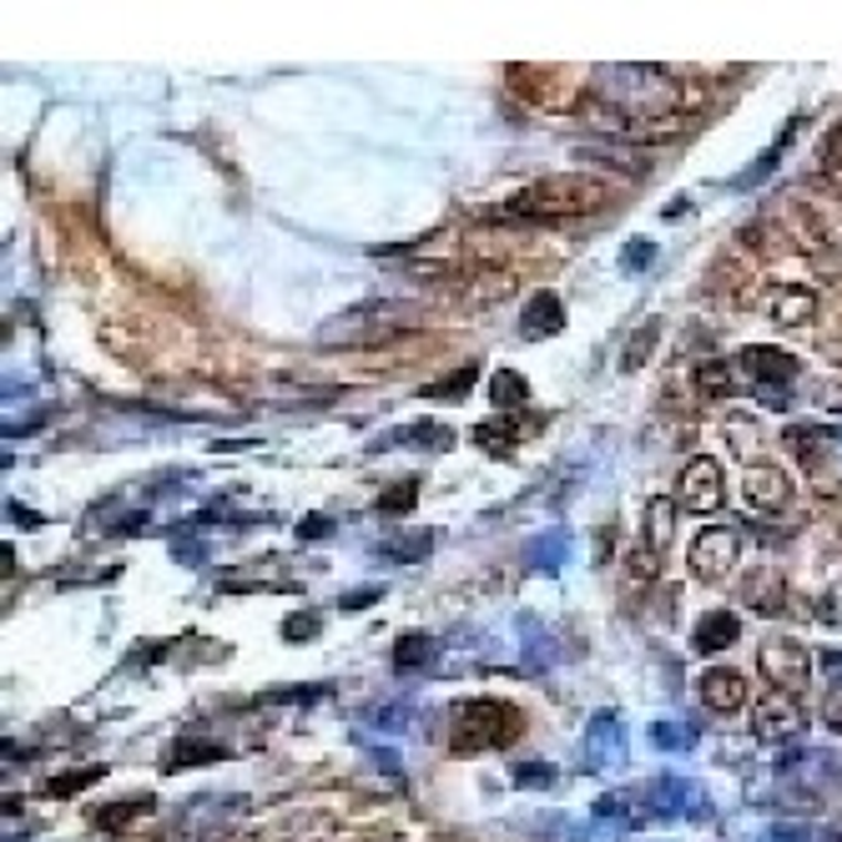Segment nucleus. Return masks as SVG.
Masks as SVG:
<instances>
[{"label":"nucleus","mask_w":842,"mask_h":842,"mask_svg":"<svg viewBox=\"0 0 842 842\" xmlns=\"http://www.w3.org/2000/svg\"><path fill=\"white\" fill-rule=\"evenodd\" d=\"M595 86H601V102L615 106V116H626L631 132L636 126H661L686 116L692 92L682 86V76L666 66H601L595 71Z\"/></svg>","instance_id":"obj_1"},{"label":"nucleus","mask_w":842,"mask_h":842,"mask_svg":"<svg viewBox=\"0 0 842 842\" xmlns=\"http://www.w3.org/2000/svg\"><path fill=\"white\" fill-rule=\"evenodd\" d=\"M605 202H615V187L595 183L585 171H565V177H540V183L520 187L505 202V217H520V222H536V217H585V212H601Z\"/></svg>","instance_id":"obj_2"},{"label":"nucleus","mask_w":842,"mask_h":842,"mask_svg":"<svg viewBox=\"0 0 842 842\" xmlns=\"http://www.w3.org/2000/svg\"><path fill=\"white\" fill-rule=\"evenodd\" d=\"M520 711L510 701H495V696H469V701L455 706V737H449V751L455 757H475V751L490 747H510L520 737Z\"/></svg>","instance_id":"obj_3"},{"label":"nucleus","mask_w":842,"mask_h":842,"mask_svg":"<svg viewBox=\"0 0 842 842\" xmlns=\"http://www.w3.org/2000/svg\"><path fill=\"white\" fill-rule=\"evenodd\" d=\"M414 319V308L394 303V298H364V303L343 308L323 323L319 343L323 349H353V343H378V339H394L404 333V323Z\"/></svg>","instance_id":"obj_4"},{"label":"nucleus","mask_w":842,"mask_h":842,"mask_svg":"<svg viewBox=\"0 0 842 842\" xmlns=\"http://www.w3.org/2000/svg\"><path fill=\"white\" fill-rule=\"evenodd\" d=\"M737 555H741V536L731 530V524H706L701 536H696L692 555H686V565H692V575L701 585H721L737 570Z\"/></svg>","instance_id":"obj_5"},{"label":"nucleus","mask_w":842,"mask_h":842,"mask_svg":"<svg viewBox=\"0 0 842 842\" xmlns=\"http://www.w3.org/2000/svg\"><path fill=\"white\" fill-rule=\"evenodd\" d=\"M802 727H808V711H802V701L787 696V692H767L762 701L751 706V737L767 741V747L797 741L802 737Z\"/></svg>","instance_id":"obj_6"},{"label":"nucleus","mask_w":842,"mask_h":842,"mask_svg":"<svg viewBox=\"0 0 842 842\" xmlns=\"http://www.w3.org/2000/svg\"><path fill=\"white\" fill-rule=\"evenodd\" d=\"M757 666H762V676L772 682V692H787V696H802L812 682V656L808 646H797V641L777 636L762 646V656H757Z\"/></svg>","instance_id":"obj_7"},{"label":"nucleus","mask_w":842,"mask_h":842,"mask_svg":"<svg viewBox=\"0 0 842 842\" xmlns=\"http://www.w3.org/2000/svg\"><path fill=\"white\" fill-rule=\"evenodd\" d=\"M676 495H682V505L692 514H717L721 510V465L717 459H692V465L682 469V479H676Z\"/></svg>","instance_id":"obj_8"},{"label":"nucleus","mask_w":842,"mask_h":842,"mask_svg":"<svg viewBox=\"0 0 842 842\" xmlns=\"http://www.w3.org/2000/svg\"><path fill=\"white\" fill-rule=\"evenodd\" d=\"M626 762V737H621V717L615 711H595L585 727V767L591 772H615Z\"/></svg>","instance_id":"obj_9"},{"label":"nucleus","mask_w":842,"mask_h":842,"mask_svg":"<svg viewBox=\"0 0 842 842\" xmlns=\"http://www.w3.org/2000/svg\"><path fill=\"white\" fill-rule=\"evenodd\" d=\"M737 368L747 378H757V384H792L797 378V358L787 349H777V343H747L737 353Z\"/></svg>","instance_id":"obj_10"},{"label":"nucleus","mask_w":842,"mask_h":842,"mask_svg":"<svg viewBox=\"0 0 842 842\" xmlns=\"http://www.w3.org/2000/svg\"><path fill=\"white\" fill-rule=\"evenodd\" d=\"M741 490H747L751 510H762V514H777V510L792 505V479H787L777 465H751L747 479H741Z\"/></svg>","instance_id":"obj_11"},{"label":"nucleus","mask_w":842,"mask_h":842,"mask_svg":"<svg viewBox=\"0 0 842 842\" xmlns=\"http://www.w3.org/2000/svg\"><path fill=\"white\" fill-rule=\"evenodd\" d=\"M696 696H701V706H711V711H737V706L747 701V676L731 672V666H711V672H701V682H696Z\"/></svg>","instance_id":"obj_12"},{"label":"nucleus","mask_w":842,"mask_h":842,"mask_svg":"<svg viewBox=\"0 0 842 842\" xmlns=\"http://www.w3.org/2000/svg\"><path fill=\"white\" fill-rule=\"evenodd\" d=\"M741 605L747 611H757V615H782V605H787V585H782V575L777 570H751L747 581H741Z\"/></svg>","instance_id":"obj_13"},{"label":"nucleus","mask_w":842,"mask_h":842,"mask_svg":"<svg viewBox=\"0 0 842 842\" xmlns=\"http://www.w3.org/2000/svg\"><path fill=\"white\" fill-rule=\"evenodd\" d=\"M560 329H565V308H560L555 293H545V288H540V293L524 303V313H520V333H524V339H555Z\"/></svg>","instance_id":"obj_14"},{"label":"nucleus","mask_w":842,"mask_h":842,"mask_svg":"<svg viewBox=\"0 0 842 842\" xmlns=\"http://www.w3.org/2000/svg\"><path fill=\"white\" fill-rule=\"evenodd\" d=\"M737 636H741L737 615H727V611H711V615H701V621H696V631H692V646H696V656H717V651L737 646Z\"/></svg>","instance_id":"obj_15"},{"label":"nucleus","mask_w":842,"mask_h":842,"mask_svg":"<svg viewBox=\"0 0 842 842\" xmlns=\"http://www.w3.org/2000/svg\"><path fill=\"white\" fill-rule=\"evenodd\" d=\"M767 313H772L782 329H802V323L818 319V293H808V288H782V293L767 303Z\"/></svg>","instance_id":"obj_16"},{"label":"nucleus","mask_w":842,"mask_h":842,"mask_svg":"<svg viewBox=\"0 0 842 842\" xmlns=\"http://www.w3.org/2000/svg\"><path fill=\"white\" fill-rule=\"evenodd\" d=\"M651 812H661V818H686V812H696L692 787H686L682 777H656V787H651Z\"/></svg>","instance_id":"obj_17"},{"label":"nucleus","mask_w":842,"mask_h":842,"mask_svg":"<svg viewBox=\"0 0 842 842\" xmlns=\"http://www.w3.org/2000/svg\"><path fill=\"white\" fill-rule=\"evenodd\" d=\"M524 429H540V419H495V424H479L475 429V445L479 449H490V455H510L514 439H520Z\"/></svg>","instance_id":"obj_18"},{"label":"nucleus","mask_w":842,"mask_h":842,"mask_svg":"<svg viewBox=\"0 0 842 842\" xmlns=\"http://www.w3.org/2000/svg\"><path fill=\"white\" fill-rule=\"evenodd\" d=\"M641 536H646V545L661 555V550L672 545V536H676V505L656 495V500L646 505V514H641Z\"/></svg>","instance_id":"obj_19"},{"label":"nucleus","mask_w":842,"mask_h":842,"mask_svg":"<svg viewBox=\"0 0 842 842\" xmlns=\"http://www.w3.org/2000/svg\"><path fill=\"white\" fill-rule=\"evenodd\" d=\"M217 757H222V747H217L212 737H197V731H187V737H177V747H171L167 772H187V767L217 762Z\"/></svg>","instance_id":"obj_20"},{"label":"nucleus","mask_w":842,"mask_h":842,"mask_svg":"<svg viewBox=\"0 0 842 842\" xmlns=\"http://www.w3.org/2000/svg\"><path fill=\"white\" fill-rule=\"evenodd\" d=\"M434 550V530H404V536H388L378 540V555L384 560H398V565H414Z\"/></svg>","instance_id":"obj_21"},{"label":"nucleus","mask_w":842,"mask_h":842,"mask_svg":"<svg viewBox=\"0 0 842 842\" xmlns=\"http://www.w3.org/2000/svg\"><path fill=\"white\" fill-rule=\"evenodd\" d=\"M524 398H530V384H524V374H514V368H500V374L490 378V404L500 419H510V409H520Z\"/></svg>","instance_id":"obj_22"},{"label":"nucleus","mask_w":842,"mask_h":842,"mask_svg":"<svg viewBox=\"0 0 842 842\" xmlns=\"http://www.w3.org/2000/svg\"><path fill=\"white\" fill-rule=\"evenodd\" d=\"M434 651H439V641L424 636V631H414V636H398L394 641V672H424L434 661Z\"/></svg>","instance_id":"obj_23"},{"label":"nucleus","mask_w":842,"mask_h":842,"mask_svg":"<svg viewBox=\"0 0 842 842\" xmlns=\"http://www.w3.org/2000/svg\"><path fill=\"white\" fill-rule=\"evenodd\" d=\"M692 388H696L701 398H727L731 388H737V378H731V368L721 364V358H706V364H696Z\"/></svg>","instance_id":"obj_24"},{"label":"nucleus","mask_w":842,"mask_h":842,"mask_svg":"<svg viewBox=\"0 0 842 842\" xmlns=\"http://www.w3.org/2000/svg\"><path fill=\"white\" fill-rule=\"evenodd\" d=\"M656 339H661V323L646 319L636 333H631L626 353H621V374H641V368H646V358H651V349H656Z\"/></svg>","instance_id":"obj_25"},{"label":"nucleus","mask_w":842,"mask_h":842,"mask_svg":"<svg viewBox=\"0 0 842 842\" xmlns=\"http://www.w3.org/2000/svg\"><path fill=\"white\" fill-rule=\"evenodd\" d=\"M565 550H570V536L565 530H550V536H540L536 545H530V560H536V570L555 575V570L565 565Z\"/></svg>","instance_id":"obj_26"},{"label":"nucleus","mask_w":842,"mask_h":842,"mask_svg":"<svg viewBox=\"0 0 842 842\" xmlns=\"http://www.w3.org/2000/svg\"><path fill=\"white\" fill-rule=\"evenodd\" d=\"M102 777H106V767H71V772L51 777L41 792H46V797H76V792H86L92 782H102Z\"/></svg>","instance_id":"obj_27"},{"label":"nucleus","mask_w":842,"mask_h":842,"mask_svg":"<svg viewBox=\"0 0 842 842\" xmlns=\"http://www.w3.org/2000/svg\"><path fill=\"white\" fill-rule=\"evenodd\" d=\"M137 812H152V797H137V802H112V808H102L92 822L102 832H122V828H132V818H137Z\"/></svg>","instance_id":"obj_28"},{"label":"nucleus","mask_w":842,"mask_h":842,"mask_svg":"<svg viewBox=\"0 0 842 842\" xmlns=\"http://www.w3.org/2000/svg\"><path fill=\"white\" fill-rule=\"evenodd\" d=\"M414 500H419V479H398V485H388V490L374 500V510L378 514H409Z\"/></svg>","instance_id":"obj_29"},{"label":"nucleus","mask_w":842,"mask_h":842,"mask_svg":"<svg viewBox=\"0 0 842 842\" xmlns=\"http://www.w3.org/2000/svg\"><path fill=\"white\" fill-rule=\"evenodd\" d=\"M475 374H479V368L465 364V368H455L449 378H439V384H424L419 394H424V398H465L469 388H475Z\"/></svg>","instance_id":"obj_30"},{"label":"nucleus","mask_w":842,"mask_h":842,"mask_svg":"<svg viewBox=\"0 0 842 842\" xmlns=\"http://www.w3.org/2000/svg\"><path fill=\"white\" fill-rule=\"evenodd\" d=\"M560 777H555V767L550 762H520L514 767V787H524V792H550Z\"/></svg>","instance_id":"obj_31"},{"label":"nucleus","mask_w":842,"mask_h":842,"mask_svg":"<svg viewBox=\"0 0 842 842\" xmlns=\"http://www.w3.org/2000/svg\"><path fill=\"white\" fill-rule=\"evenodd\" d=\"M822 177H828V187L842 193V122L832 126L828 142H822Z\"/></svg>","instance_id":"obj_32"},{"label":"nucleus","mask_w":842,"mask_h":842,"mask_svg":"<svg viewBox=\"0 0 842 842\" xmlns=\"http://www.w3.org/2000/svg\"><path fill=\"white\" fill-rule=\"evenodd\" d=\"M651 747L656 751H692V737H686L676 721H651Z\"/></svg>","instance_id":"obj_33"},{"label":"nucleus","mask_w":842,"mask_h":842,"mask_svg":"<svg viewBox=\"0 0 842 842\" xmlns=\"http://www.w3.org/2000/svg\"><path fill=\"white\" fill-rule=\"evenodd\" d=\"M333 686H278V692H268V701H298V706H308V701H319V696H329Z\"/></svg>","instance_id":"obj_34"},{"label":"nucleus","mask_w":842,"mask_h":842,"mask_svg":"<svg viewBox=\"0 0 842 842\" xmlns=\"http://www.w3.org/2000/svg\"><path fill=\"white\" fill-rule=\"evenodd\" d=\"M651 258H656V248H651L646 238H631V242H626V252H621V268H626V273H641V268H646Z\"/></svg>","instance_id":"obj_35"},{"label":"nucleus","mask_w":842,"mask_h":842,"mask_svg":"<svg viewBox=\"0 0 842 842\" xmlns=\"http://www.w3.org/2000/svg\"><path fill=\"white\" fill-rule=\"evenodd\" d=\"M319 631H323L319 615H298V621L288 615V621H283V641H313Z\"/></svg>","instance_id":"obj_36"},{"label":"nucleus","mask_w":842,"mask_h":842,"mask_svg":"<svg viewBox=\"0 0 842 842\" xmlns=\"http://www.w3.org/2000/svg\"><path fill=\"white\" fill-rule=\"evenodd\" d=\"M822 721H828V727L842 737V686H832V692L822 696Z\"/></svg>","instance_id":"obj_37"},{"label":"nucleus","mask_w":842,"mask_h":842,"mask_svg":"<svg viewBox=\"0 0 842 842\" xmlns=\"http://www.w3.org/2000/svg\"><path fill=\"white\" fill-rule=\"evenodd\" d=\"M207 550L197 540H171V560H183V565H202Z\"/></svg>","instance_id":"obj_38"},{"label":"nucleus","mask_w":842,"mask_h":842,"mask_svg":"<svg viewBox=\"0 0 842 842\" xmlns=\"http://www.w3.org/2000/svg\"><path fill=\"white\" fill-rule=\"evenodd\" d=\"M404 721H409V711H404V706H384V711H374V727L378 731H398Z\"/></svg>","instance_id":"obj_39"},{"label":"nucleus","mask_w":842,"mask_h":842,"mask_svg":"<svg viewBox=\"0 0 842 842\" xmlns=\"http://www.w3.org/2000/svg\"><path fill=\"white\" fill-rule=\"evenodd\" d=\"M329 530H333V520H329V514H308V520L298 524V536H303V540H323V536H329Z\"/></svg>","instance_id":"obj_40"},{"label":"nucleus","mask_w":842,"mask_h":842,"mask_svg":"<svg viewBox=\"0 0 842 842\" xmlns=\"http://www.w3.org/2000/svg\"><path fill=\"white\" fill-rule=\"evenodd\" d=\"M378 585H364V591H353V595H343V611H364V605H374L378 601Z\"/></svg>","instance_id":"obj_41"},{"label":"nucleus","mask_w":842,"mask_h":842,"mask_svg":"<svg viewBox=\"0 0 842 842\" xmlns=\"http://www.w3.org/2000/svg\"><path fill=\"white\" fill-rule=\"evenodd\" d=\"M374 762L388 772V782H404V767H398V757H394V751H384V747H378V751H374Z\"/></svg>","instance_id":"obj_42"},{"label":"nucleus","mask_w":842,"mask_h":842,"mask_svg":"<svg viewBox=\"0 0 842 842\" xmlns=\"http://www.w3.org/2000/svg\"><path fill=\"white\" fill-rule=\"evenodd\" d=\"M822 353H828L832 364H838V368H842V339H828V343H822Z\"/></svg>","instance_id":"obj_43"}]
</instances>
